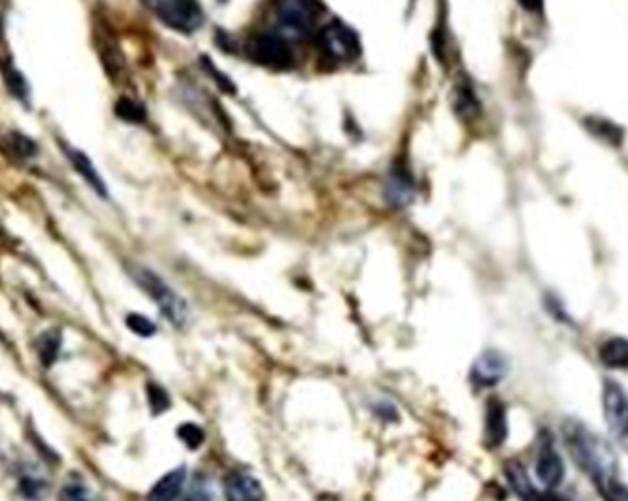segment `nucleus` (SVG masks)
Returning a JSON list of instances; mask_svg holds the SVG:
<instances>
[{
  "label": "nucleus",
  "mask_w": 628,
  "mask_h": 501,
  "mask_svg": "<svg viewBox=\"0 0 628 501\" xmlns=\"http://www.w3.org/2000/svg\"><path fill=\"white\" fill-rule=\"evenodd\" d=\"M562 435L575 465L594 483L599 496L621 481L616 452L603 437L577 419L562 424Z\"/></svg>",
  "instance_id": "nucleus-1"
},
{
  "label": "nucleus",
  "mask_w": 628,
  "mask_h": 501,
  "mask_svg": "<svg viewBox=\"0 0 628 501\" xmlns=\"http://www.w3.org/2000/svg\"><path fill=\"white\" fill-rule=\"evenodd\" d=\"M131 274L136 283L146 290L147 296L157 303L160 312L168 318L175 327H184L190 320L188 303L180 298L175 290L169 287L164 279L146 267H131Z\"/></svg>",
  "instance_id": "nucleus-2"
},
{
  "label": "nucleus",
  "mask_w": 628,
  "mask_h": 501,
  "mask_svg": "<svg viewBox=\"0 0 628 501\" xmlns=\"http://www.w3.org/2000/svg\"><path fill=\"white\" fill-rule=\"evenodd\" d=\"M324 12L320 0H274V13L285 34L307 37Z\"/></svg>",
  "instance_id": "nucleus-3"
},
{
  "label": "nucleus",
  "mask_w": 628,
  "mask_h": 501,
  "mask_svg": "<svg viewBox=\"0 0 628 501\" xmlns=\"http://www.w3.org/2000/svg\"><path fill=\"white\" fill-rule=\"evenodd\" d=\"M162 23L179 34H193L204 21L199 0H142Z\"/></svg>",
  "instance_id": "nucleus-4"
},
{
  "label": "nucleus",
  "mask_w": 628,
  "mask_h": 501,
  "mask_svg": "<svg viewBox=\"0 0 628 501\" xmlns=\"http://www.w3.org/2000/svg\"><path fill=\"white\" fill-rule=\"evenodd\" d=\"M318 46L324 56L344 65L357 61L362 52L359 35L342 21H333L320 30Z\"/></svg>",
  "instance_id": "nucleus-5"
},
{
  "label": "nucleus",
  "mask_w": 628,
  "mask_h": 501,
  "mask_svg": "<svg viewBox=\"0 0 628 501\" xmlns=\"http://www.w3.org/2000/svg\"><path fill=\"white\" fill-rule=\"evenodd\" d=\"M247 54L254 63L270 70H287L292 67L291 46L280 34H256L248 39Z\"/></svg>",
  "instance_id": "nucleus-6"
},
{
  "label": "nucleus",
  "mask_w": 628,
  "mask_h": 501,
  "mask_svg": "<svg viewBox=\"0 0 628 501\" xmlns=\"http://www.w3.org/2000/svg\"><path fill=\"white\" fill-rule=\"evenodd\" d=\"M603 413L617 443L628 450V395L614 380H605Z\"/></svg>",
  "instance_id": "nucleus-7"
},
{
  "label": "nucleus",
  "mask_w": 628,
  "mask_h": 501,
  "mask_svg": "<svg viewBox=\"0 0 628 501\" xmlns=\"http://www.w3.org/2000/svg\"><path fill=\"white\" fill-rule=\"evenodd\" d=\"M537 476L540 483L548 490H555L561 487L564 476H566V467L562 461L559 450L555 448V441L548 432L540 435L539 452H537Z\"/></svg>",
  "instance_id": "nucleus-8"
},
{
  "label": "nucleus",
  "mask_w": 628,
  "mask_h": 501,
  "mask_svg": "<svg viewBox=\"0 0 628 501\" xmlns=\"http://www.w3.org/2000/svg\"><path fill=\"white\" fill-rule=\"evenodd\" d=\"M507 360L502 353L498 351H485L480 357L476 358V362L472 364L471 382L476 388H493L498 382H502L507 375Z\"/></svg>",
  "instance_id": "nucleus-9"
},
{
  "label": "nucleus",
  "mask_w": 628,
  "mask_h": 501,
  "mask_svg": "<svg viewBox=\"0 0 628 501\" xmlns=\"http://www.w3.org/2000/svg\"><path fill=\"white\" fill-rule=\"evenodd\" d=\"M509 435V421L507 408L500 399H489L485 408V424H483V439L489 448H500Z\"/></svg>",
  "instance_id": "nucleus-10"
},
{
  "label": "nucleus",
  "mask_w": 628,
  "mask_h": 501,
  "mask_svg": "<svg viewBox=\"0 0 628 501\" xmlns=\"http://www.w3.org/2000/svg\"><path fill=\"white\" fill-rule=\"evenodd\" d=\"M226 501H265V490L259 479L245 470H234L225 478Z\"/></svg>",
  "instance_id": "nucleus-11"
},
{
  "label": "nucleus",
  "mask_w": 628,
  "mask_h": 501,
  "mask_svg": "<svg viewBox=\"0 0 628 501\" xmlns=\"http://www.w3.org/2000/svg\"><path fill=\"white\" fill-rule=\"evenodd\" d=\"M505 476L511 485V489L515 490L516 496L522 501H544L546 494H542L533 481L529 478L528 470L524 468L522 463H518L515 459H511L505 465Z\"/></svg>",
  "instance_id": "nucleus-12"
},
{
  "label": "nucleus",
  "mask_w": 628,
  "mask_h": 501,
  "mask_svg": "<svg viewBox=\"0 0 628 501\" xmlns=\"http://www.w3.org/2000/svg\"><path fill=\"white\" fill-rule=\"evenodd\" d=\"M186 467H177L169 470L153 485L147 494V501H177L182 496L186 485Z\"/></svg>",
  "instance_id": "nucleus-13"
},
{
  "label": "nucleus",
  "mask_w": 628,
  "mask_h": 501,
  "mask_svg": "<svg viewBox=\"0 0 628 501\" xmlns=\"http://www.w3.org/2000/svg\"><path fill=\"white\" fill-rule=\"evenodd\" d=\"M599 362L608 369H628V340L612 336L599 346Z\"/></svg>",
  "instance_id": "nucleus-14"
},
{
  "label": "nucleus",
  "mask_w": 628,
  "mask_h": 501,
  "mask_svg": "<svg viewBox=\"0 0 628 501\" xmlns=\"http://www.w3.org/2000/svg\"><path fill=\"white\" fill-rule=\"evenodd\" d=\"M68 158H70V162L74 164L76 171L81 175V179L85 180L90 188L96 191L100 197H107V186L101 179L98 169L90 162L89 156L81 153L78 149H68Z\"/></svg>",
  "instance_id": "nucleus-15"
},
{
  "label": "nucleus",
  "mask_w": 628,
  "mask_h": 501,
  "mask_svg": "<svg viewBox=\"0 0 628 501\" xmlns=\"http://www.w3.org/2000/svg\"><path fill=\"white\" fill-rule=\"evenodd\" d=\"M586 129L590 133L597 136L599 140H603L606 144L619 145L623 140V131L614 125V123L608 122L605 118H588L586 120Z\"/></svg>",
  "instance_id": "nucleus-16"
},
{
  "label": "nucleus",
  "mask_w": 628,
  "mask_h": 501,
  "mask_svg": "<svg viewBox=\"0 0 628 501\" xmlns=\"http://www.w3.org/2000/svg\"><path fill=\"white\" fill-rule=\"evenodd\" d=\"M39 358L41 362L45 364L46 368L52 366L56 362L57 355H59V349H61V334L56 329L52 331H46L41 338H39Z\"/></svg>",
  "instance_id": "nucleus-17"
},
{
  "label": "nucleus",
  "mask_w": 628,
  "mask_h": 501,
  "mask_svg": "<svg viewBox=\"0 0 628 501\" xmlns=\"http://www.w3.org/2000/svg\"><path fill=\"white\" fill-rule=\"evenodd\" d=\"M388 191H390V199L395 204H404L410 197V191H412V182L404 175L403 169L401 171H395L392 175V180L388 184Z\"/></svg>",
  "instance_id": "nucleus-18"
},
{
  "label": "nucleus",
  "mask_w": 628,
  "mask_h": 501,
  "mask_svg": "<svg viewBox=\"0 0 628 501\" xmlns=\"http://www.w3.org/2000/svg\"><path fill=\"white\" fill-rule=\"evenodd\" d=\"M114 111L125 122L140 123L144 122V118H146L144 107L138 101L131 100V98H120L118 103H116V107H114Z\"/></svg>",
  "instance_id": "nucleus-19"
},
{
  "label": "nucleus",
  "mask_w": 628,
  "mask_h": 501,
  "mask_svg": "<svg viewBox=\"0 0 628 501\" xmlns=\"http://www.w3.org/2000/svg\"><path fill=\"white\" fill-rule=\"evenodd\" d=\"M177 435H179L180 441L188 446L190 450L201 448L202 443L206 441L204 430H202L201 426H197V424L193 423H184L182 426H179Z\"/></svg>",
  "instance_id": "nucleus-20"
},
{
  "label": "nucleus",
  "mask_w": 628,
  "mask_h": 501,
  "mask_svg": "<svg viewBox=\"0 0 628 501\" xmlns=\"http://www.w3.org/2000/svg\"><path fill=\"white\" fill-rule=\"evenodd\" d=\"M125 323H127V327H129L133 333L138 334V336H144V338H149V336H153V334L157 333V325L151 322L149 318H146L144 314H138V312L129 314Z\"/></svg>",
  "instance_id": "nucleus-21"
},
{
  "label": "nucleus",
  "mask_w": 628,
  "mask_h": 501,
  "mask_svg": "<svg viewBox=\"0 0 628 501\" xmlns=\"http://www.w3.org/2000/svg\"><path fill=\"white\" fill-rule=\"evenodd\" d=\"M147 395H149V404H151V412L155 415L166 412L171 402H169V395L164 391V388H160L157 384H149L147 388Z\"/></svg>",
  "instance_id": "nucleus-22"
},
{
  "label": "nucleus",
  "mask_w": 628,
  "mask_h": 501,
  "mask_svg": "<svg viewBox=\"0 0 628 501\" xmlns=\"http://www.w3.org/2000/svg\"><path fill=\"white\" fill-rule=\"evenodd\" d=\"M456 103H458V112L463 116H474L478 112V101L476 96L472 94L471 89L463 87L458 89V96H456Z\"/></svg>",
  "instance_id": "nucleus-23"
},
{
  "label": "nucleus",
  "mask_w": 628,
  "mask_h": 501,
  "mask_svg": "<svg viewBox=\"0 0 628 501\" xmlns=\"http://www.w3.org/2000/svg\"><path fill=\"white\" fill-rule=\"evenodd\" d=\"M182 501H214V492L210 489V485L201 479L191 485V489Z\"/></svg>",
  "instance_id": "nucleus-24"
},
{
  "label": "nucleus",
  "mask_w": 628,
  "mask_h": 501,
  "mask_svg": "<svg viewBox=\"0 0 628 501\" xmlns=\"http://www.w3.org/2000/svg\"><path fill=\"white\" fill-rule=\"evenodd\" d=\"M13 151L21 158H30L37 153V147L30 138H26L23 134H13L12 142Z\"/></svg>",
  "instance_id": "nucleus-25"
},
{
  "label": "nucleus",
  "mask_w": 628,
  "mask_h": 501,
  "mask_svg": "<svg viewBox=\"0 0 628 501\" xmlns=\"http://www.w3.org/2000/svg\"><path fill=\"white\" fill-rule=\"evenodd\" d=\"M61 501H90L89 490L81 485H67L61 492Z\"/></svg>",
  "instance_id": "nucleus-26"
},
{
  "label": "nucleus",
  "mask_w": 628,
  "mask_h": 501,
  "mask_svg": "<svg viewBox=\"0 0 628 501\" xmlns=\"http://www.w3.org/2000/svg\"><path fill=\"white\" fill-rule=\"evenodd\" d=\"M603 501H628V485L623 481H617L614 487L601 494Z\"/></svg>",
  "instance_id": "nucleus-27"
},
{
  "label": "nucleus",
  "mask_w": 628,
  "mask_h": 501,
  "mask_svg": "<svg viewBox=\"0 0 628 501\" xmlns=\"http://www.w3.org/2000/svg\"><path fill=\"white\" fill-rule=\"evenodd\" d=\"M8 83H10V89L13 90L15 96H19V98L26 96V83H24L23 76L17 74L15 68L8 70Z\"/></svg>",
  "instance_id": "nucleus-28"
},
{
  "label": "nucleus",
  "mask_w": 628,
  "mask_h": 501,
  "mask_svg": "<svg viewBox=\"0 0 628 501\" xmlns=\"http://www.w3.org/2000/svg\"><path fill=\"white\" fill-rule=\"evenodd\" d=\"M520 6L529 13H542L544 0H518Z\"/></svg>",
  "instance_id": "nucleus-29"
}]
</instances>
